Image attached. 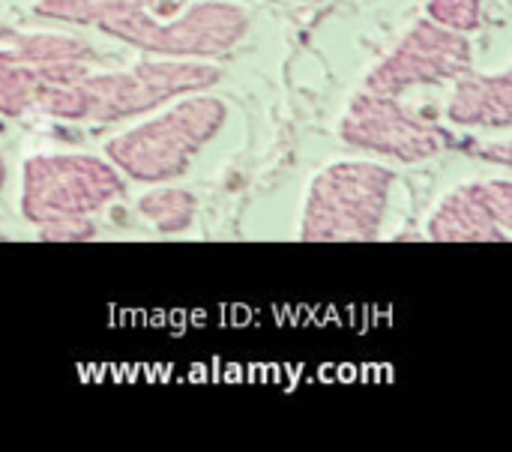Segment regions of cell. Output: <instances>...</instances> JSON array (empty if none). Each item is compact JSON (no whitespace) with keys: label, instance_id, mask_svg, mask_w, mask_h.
I'll return each mask as SVG.
<instances>
[{"label":"cell","instance_id":"ba28073f","mask_svg":"<svg viewBox=\"0 0 512 452\" xmlns=\"http://www.w3.org/2000/svg\"><path fill=\"white\" fill-rule=\"evenodd\" d=\"M432 243H510L512 180L477 177L456 183L438 198L426 219Z\"/></svg>","mask_w":512,"mask_h":452},{"label":"cell","instance_id":"52a82bcc","mask_svg":"<svg viewBox=\"0 0 512 452\" xmlns=\"http://www.w3.org/2000/svg\"><path fill=\"white\" fill-rule=\"evenodd\" d=\"M474 63L468 33L441 27L432 18L414 21L396 45L366 72L363 87L375 93L402 96L426 84H450Z\"/></svg>","mask_w":512,"mask_h":452},{"label":"cell","instance_id":"9c48e42d","mask_svg":"<svg viewBox=\"0 0 512 452\" xmlns=\"http://www.w3.org/2000/svg\"><path fill=\"white\" fill-rule=\"evenodd\" d=\"M93 63L84 60H33L15 45H0V117L21 120L36 114V102L45 90L69 84L90 72Z\"/></svg>","mask_w":512,"mask_h":452},{"label":"cell","instance_id":"8992f818","mask_svg":"<svg viewBox=\"0 0 512 452\" xmlns=\"http://www.w3.org/2000/svg\"><path fill=\"white\" fill-rule=\"evenodd\" d=\"M339 138L363 153L417 165L444 150V132L399 96L360 90L339 117Z\"/></svg>","mask_w":512,"mask_h":452},{"label":"cell","instance_id":"277c9868","mask_svg":"<svg viewBox=\"0 0 512 452\" xmlns=\"http://www.w3.org/2000/svg\"><path fill=\"white\" fill-rule=\"evenodd\" d=\"M396 171L372 159H336L306 186L297 240L372 243L381 237Z\"/></svg>","mask_w":512,"mask_h":452},{"label":"cell","instance_id":"7a4b0ae2","mask_svg":"<svg viewBox=\"0 0 512 452\" xmlns=\"http://www.w3.org/2000/svg\"><path fill=\"white\" fill-rule=\"evenodd\" d=\"M222 69L192 57H150L126 69L84 72L81 78L51 87L39 96L36 114L63 123H114L150 114L177 96L210 90Z\"/></svg>","mask_w":512,"mask_h":452},{"label":"cell","instance_id":"6da1fadb","mask_svg":"<svg viewBox=\"0 0 512 452\" xmlns=\"http://www.w3.org/2000/svg\"><path fill=\"white\" fill-rule=\"evenodd\" d=\"M48 21L96 27L150 57H222L252 30V15L234 0H36Z\"/></svg>","mask_w":512,"mask_h":452},{"label":"cell","instance_id":"9a60e30c","mask_svg":"<svg viewBox=\"0 0 512 452\" xmlns=\"http://www.w3.org/2000/svg\"><path fill=\"white\" fill-rule=\"evenodd\" d=\"M0 240H3V234H0Z\"/></svg>","mask_w":512,"mask_h":452},{"label":"cell","instance_id":"5bb4252c","mask_svg":"<svg viewBox=\"0 0 512 452\" xmlns=\"http://www.w3.org/2000/svg\"><path fill=\"white\" fill-rule=\"evenodd\" d=\"M6 180H9V165H6V156L0 150V192L6 189Z\"/></svg>","mask_w":512,"mask_h":452},{"label":"cell","instance_id":"4fadbf2b","mask_svg":"<svg viewBox=\"0 0 512 452\" xmlns=\"http://www.w3.org/2000/svg\"><path fill=\"white\" fill-rule=\"evenodd\" d=\"M96 237V225L90 216H75V219H57L39 225V240L42 243H87Z\"/></svg>","mask_w":512,"mask_h":452},{"label":"cell","instance_id":"3957f363","mask_svg":"<svg viewBox=\"0 0 512 452\" xmlns=\"http://www.w3.org/2000/svg\"><path fill=\"white\" fill-rule=\"evenodd\" d=\"M228 126L225 99L198 90L171 99L168 108H156L153 117L111 135L105 141V159L135 183H171L180 180L195 156Z\"/></svg>","mask_w":512,"mask_h":452},{"label":"cell","instance_id":"7c38bea8","mask_svg":"<svg viewBox=\"0 0 512 452\" xmlns=\"http://www.w3.org/2000/svg\"><path fill=\"white\" fill-rule=\"evenodd\" d=\"M486 0H426V18L456 33H474L483 27Z\"/></svg>","mask_w":512,"mask_h":452},{"label":"cell","instance_id":"5b68a950","mask_svg":"<svg viewBox=\"0 0 512 452\" xmlns=\"http://www.w3.org/2000/svg\"><path fill=\"white\" fill-rule=\"evenodd\" d=\"M126 195V177L93 153H30L21 162L18 210L30 225L93 216Z\"/></svg>","mask_w":512,"mask_h":452},{"label":"cell","instance_id":"8fae6325","mask_svg":"<svg viewBox=\"0 0 512 452\" xmlns=\"http://www.w3.org/2000/svg\"><path fill=\"white\" fill-rule=\"evenodd\" d=\"M135 207L159 234H183L198 219V195L186 186L156 183V189H147Z\"/></svg>","mask_w":512,"mask_h":452},{"label":"cell","instance_id":"30bf717a","mask_svg":"<svg viewBox=\"0 0 512 452\" xmlns=\"http://www.w3.org/2000/svg\"><path fill=\"white\" fill-rule=\"evenodd\" d=\"M447 120L465 129H510L512 126V72H474L465 69L450 81Z\"/></svg>","mask_w":512,"mask_h":452}]
</instances>
